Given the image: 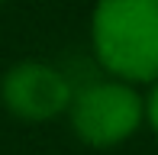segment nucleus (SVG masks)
<instances>
[{
	"label": "nucleus",
	"instance_id": "f257e3e1",
	"mask_svg": "<svg viewBox=\"0 0 158 155\" xmlns=\"http://www.w3.org/2000/svg\"><path fill=\"white\" fill-rule=\"evenodd\" d=\"M90 36L106 71L123 81H158V0H97Z\"/></svg>",
	"mask_w": 158,
	"mask_h": 155
},
{
	"label": "nucleus",
	"instance_id": "f03ea898",
	"mask_svg": "<svg viewBox=\"0 0 158 155\" xmlns=\"http://www.w3.org/2000/svg\"><path fill=\"white\" fill-rule=\"evenodd\" d=\"M71 126L94 149L119 145L142 123V97L126 81H97L71 94Z\"/></svg>",
	"mask_w": 158,
	"mask_h": 155
},
{
	"label": "nucleus",
	"instance_id": "7ed1b4c3",
	"mask_svg": "<svg viewBox=\"0 0 158 155\" xmlns=\"http://www.w3.org/2000/svg\"><path fill=\"white\" fill-rule=\"evenodd\" d=\"M6 110H13L23 119H52L71 103V84L61 71L42 61H23L10 68L0 84Z\"/></svg>",
	"mask_w": 158,
	"mask_h": 155
},
{
	"label": "nucleus",
	"instance_id": "20e7f679",
	"mask_svg": "<svg viewBox=\"0 0 158 155\" xmlns=\"http://www.w3.org/2000/svg\"><path fill=\"white\" fill-rule=\"evenodd\" d=\"M142 119H145L148 126L158 132V81H155V87H152V94L142 100Z\"/></svg>",
	"mask_w": 158,
	"mask_h": 155
}]
</instances>
